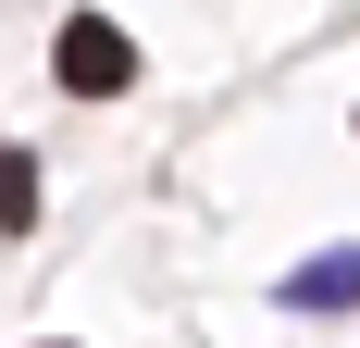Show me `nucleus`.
I'll return each mask as SVG.
<instances>
[{"label":"nucleus","instance_id":"f257e3e1","mask_svg":"<svg viewBox=\"0 0 360 348\" xmlns=\"http://www.w3.org/2000/svg\"><path fill=\"white\" fill-rule=\"evenodd\" d=\"M50 75H63L75 100H112V87L137 75V37L112 25V13H75V25H63V50H50Z\"/></svg>","mask_w":360,"mask_h":348},{"label":"nucleus","instance_id":"f03ea898","mask_svg":"<svg viewBox=\"0 0 360 348\" xmlns=\"http://www.w3.org/2000/svg\"><path fill=\"white\" fill-rule=\"evenodd\" d=\"M335 299H360V249H323L311 274H286V311H335Z\"/></svg>","mask_w":360,"mask_h":348},{"label":"nucleus","instance_id":"7ed1b4c3","mask_svg":"<svg viewBox=\"0 0 360 348\" xmlns=\"http://www.w3.org/2000/svg\"><path fill=\"white\" fill-rule=\"evenodd\" d=\"M0 224H13V237L37 224V162H0Z\"/></svg>","mask_w":360,"mask_h":348}]
</instances>
